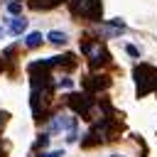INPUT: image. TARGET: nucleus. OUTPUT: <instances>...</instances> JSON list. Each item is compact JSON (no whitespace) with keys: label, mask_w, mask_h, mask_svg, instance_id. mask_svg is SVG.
<instances>
[{"label":"nucleus","mask_w":157,"mask_h":157,"mask_svg":"<svg viewBox=\"0 0 157 157\" xmlns=\"http://www.w3.org/2000/svg\"><path fill=\"white\" fill-rule=\"evenodd\" d=\"M71 10H74V15H81L86 20H101V15H103L101 0H71Z\"/></svg>","instance_id":"obj_1"},{"label":"nucleus","mask_w":157,"mask_h":157,"mask_svg":"<svg viewBox=\"0 0 157 157\" xmlns=\"http://www.w3.org/2000/svg\"><path fill=\"white\" fill-rule=\"evenodd\" d=\"M83 52L88 54V61H91V66H103L105 61H108V52L103 49V44L101 42H86L83 44Z\"/></svg>","instance_id":"obj_2"},{"label":"nucleus","mask_w":157,"mask_h":157,"mask_svg":"<svg viewBox=\"0 0 157 157\" xmlns=\"http://www.w3.org/2000/svg\"><path fill=\"white\" fill-rule=\"evenodd\" d=\"M76 128V120L71 118V115H54L52 118V123H49V132L54 135V132H61V130H74Z\"/></svg>","instance_id":"obj_3"},{"label":"nucleus","mask_w":157,"mask_h":157,"mask_svg":"<svg viewBox=\"0 0 157 157\" xmlns=\"http://www.w3.org/2000/svg\"><path fill=\"white\" fill-rule=\"evenodd\" d=\"M25 29H27V20H22V17H12L7 22V32L10 34H22Z\"/></svg>","instance_id":"obj_4"},{"label":"nucleus","mask_w":157,"mask_h":157,"mask_svg":"<svg viewBox=\"0 0 157 157\" xmlns=\"http://www.w3.org/2000/svg\"><path fill=\"white\" fill-rule=\"evenodd\" d=\"M59 2H64V0H29V7H34V10H52Z\"/></svg>","instance_id":"obj_5"},{"label":"nucleus","mask_w":157,"mask_h":157,"mask_svg":"<svg viewBox=\"0 0 157 157\" xmlns=\"http://www.w3.org/2000/svg\"><path fill=\"white\" fill-rule=\"evenodd\" d=\"M47 39H49L52 44H56V47H64L69 37H66L64 32H59V29H54V32H49V34H47Z\"/></svg>","instance_id":"obj_6"},{"label":"nucleus","mask_w":157,"mask_h":157,"mask_svg":"<svg viewBox=\"0 0 157 157\" xmlns=\"http://www.w3.org/2000/svg\"><path fill=\"white\" fill-rule=\"evenodd\" d=\"M25 44H27L29 49L39 47V44H42V34H39V32H29V34H27V39H25Z\"/></svg>","instance_id":"obj_7"},{"label":"nucleus","mask_w":157,"mask_h":157,"mask_svg":"<svg viewBox=\"0 0 157 157\" xmlns=\"http://www.w3.org/2000/svg\"><path fill=\"white\" fill-rule=\"evenodd\" d=\"M20 10H22V5H20V2H10V5H7V12H10V15H17Z\"/></svg>","instance_id":"obj_8"},{"label":"nucleus","mask_w":157,"mask_h":157,"mask_svg":"<svg viewBox=\"0 0 157 157\" xmlns=\"http://www.w3.org/2000/svg\"><path fill=\"white\" fill-rule=\"evenodd\" d=\"M125 52H128V54H132V56H137V54H140V52H137L132 44H128V47H125Z\"/></svg>","instance_id":"obj_9"},{"label":"nucleus","mask_w":157,"mask_h":157,"mask_svg":"<svg viewBox=\"0 0 157 157\" xmlns=\"http://www.w3.org/2000/svg\"><path fill=\"white\" fill-rule=\"evenodd\" d=\"M47 157H64V152H61V150H54V152H49Z\"/></svg>","instance_id":"obj_10"},{"label":"nucleus","mask_w":157,"mask_h":157,"mask_svg":"<svg viewBox=\"0 0 157 157\" xmlns=\"http://www.w3.org/2000/svg\"><path fill=\"white\" fill-rule=\"evenodd\" d=\"M2 123H5V115H2V113H0V125H2Z\"/></svg>","instance_id":"obj_11"},{"label":"nucleus","mask_w":157,"mask_h":157,"mask_svg":"<svg viewBox=\"0 0 157 157\" xmlns=\"http://www.w3.org/2000/svg\"><path fill=\"white\" fill-rule=\"evenodd\" d=\"M108 157H125V155H108Z\"/></svg>","instance_id":"obj_12"},{"label":"nucleus","mask_w":157,"mask_h":157,"mask_svg":"<svg viewBox=\"0 0 157 157\" xmlns=\"http://www.w3.org/2000/svg\"><path fill=\"white\" fill-rule=\"evenodd\" d=\"M0 34H2V29H0Z\"/></svg>","instance_id":"obj_13"}]
</instances>
